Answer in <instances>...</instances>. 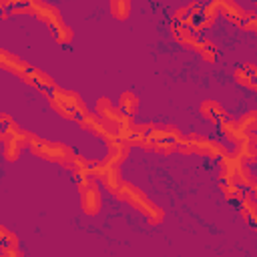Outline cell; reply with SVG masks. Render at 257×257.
Wrapping results in <instances>:
<instances>
[{
  "label": "cell",
  "mask_w": 257,
  "mask_h": 257,
  "mask_svg": "<svg viewBox=\"0 0 257 257\" xmlns=\"http://www.w3.org/2000/svg\"><path fill=\"white\" fill-rule=\"evenodd\" d=\"M183 139H185V135L173 124L149 122V124L135 126L131 147H141V149L157 153V155H173V153H179Z\"/></svg>",
  "instance_id": "6da1fadb"
},
{
  "label": "cell",
  "mask_w": 257,
  "mask_h": 257,
  "mask_svg": "<svg viewBox=\"0 0 257 257\" xmlns=\"http://www.w3.org/2000/svg\"><path fill=\"white\" fill-rule=\"evenodd\" d=\"M0 66H2L6 72H10V74H14L16 78H20L22 82H26L28 86L40 90L42 94H44L46 90H50V88L56 86V82H54V78H52L50 74H46L44 70L32 66L30 62L22 60L20 56H16V54H12V52H8V50H2V52H0Z\"/></svg>",
  "instance_id": "7a4b0ae2"
},
{
  "label": "cell",
  "mask_w": 257,
  "mask_h": 257,
  "mask_svg": "<svg viewBox=\"0 0 257 257\" xmlns=\"http://www.w3.org/2000/svg\"><path fill=\"white\" fill-rule=\"evenodd\" d=\"M114 197L122 203H126L128 207H133L137 213H141L145 217V221L149 225H161L163 219H165V211L143 191L139 189L137 185L128 183V181H122L120 189L114 193Z\"/></svg>",
  "instance_id": "3957f363"
},
{
  "label": "cell",
  "mask_w": 257,
  "mask_h": 257,
  "mask_svg": "<svg viewBox=\"0 0 257 257\" xmlns=\"http://www.w3.org/2000/svg\"><path fill=\"white\" fill-rule=\"evenodd\" d=\"M28 151L38 157V159H44L48 163H56L68 171L74 169L76 161H78V153L74 149H70L68 145H62V143H56V141H48V139H42L38 135H32L30 133V139H28Z\"/></svg>",
  "instance_id": "277c9868"
},
{
  "label": "cell",
  "mask_w": 257,
  "mask_h": 257,
  "mask_svg": "<svg viewBox=\"0 0 257 257\" xmlns=\"http://www.w3.org/2000/svg\"><path fill=\"white\" fill-rule=\"evenodd\" d=\"M30 14L36 16L40 22H44L50 28V36H52V40L56 44L68 46L72 42V38H74L72 28L68 24H64L62 14H60V10L54 4H50L46 0H34L32 8H30Z\"/></svg>",
  "instance_id": "5b68a950"
},
{
  "label": "cell",
  "mask_w": 257,
  "mask_h": 257,
  "mask_svg": "<svg viewBox=\"0 0 257 257\" xmlns=\"http://www.w3.org/2000/svg\"><path fill=\"white\" fill-rule=\"evenodd\" d=\"M44 96H46V100L50 102V106L54 108V112H58L60 116H64L66 120H72V122H76V124L90 112L88 106L84 104V100H82L76 92L66 90V88H60L58 84H56L54 88L46 90Z\"/></svg>",
  "instance_id": "8992f818"
},
{
  "label": "cell",
  "mask_w": 257,
  "mask_h": 257,
  "mask_svg": "<svg viewBox=\"0 0 257 257\" xmlns=\"http://www.w3.org/2000/svg\"><path fill=\"white\" fill-rule=\"evenodd\" d=\"M219 16V6H217V0H209L207 4H187L183 8H179L175 14H173V20L195 30V32H203L207 28L213 26V22L217 20Z\"/></svg>",
  "instance_id": "52a82bcc"
},
{
  "label": "cell",
  "mask_w": 257,
  "mask_h": 257,
  "mask_svg": "<svg viewBox=\"0 0 257 257\" xmlns=\"http://www.w3.org/2000/svg\"><path fill=\"white\" fill-rule=\"evenodd\" d=\"M30 133L24 131L10 114L0 116V141H2V157L8 163H14L24 149H28Z\"/></svg>",
  "instance_id": "ba28073f"
},
{
  "label": "cell",
  "mask_w": 257,
  "mask_h": 257,
  "mask_svg": "<svg viewBox=\"0 0 257 257\" xmlns=\"http://www.w3.org/2000/svg\"><path fill=\"white\" fill-rule=\"evenodd\" d=\"M72 179L78 187V195H80V205H82V213L92 217L100 211V203H102V193H100V185L98 179L90 175L88 169L84 171H74Z\"/></svg>",
  "instance_id": "9c48e42d"
},
{
  "label": "cell",
  "mask_w": 257,
  "mask_h": 257,
  "mask_svg": "<svg viewBox=\"0 0 257 257\" xmlns=\"http://www.w3.org/2000/svg\"><path fill=\"white\" fill-rule=\"evenodd\" d=\"M179 153H183V155H201V157H209V159L217 161L223 155H227L229 149L223 143L215 141V139L203 137L199 133H191V135H185Z\"/></svg>",
  "instance_id": "30bf717a"
},
{
  "label": "cell",
  "mask_w": 257,
  "mask_h": 257,
  "mask_svg": "<svg viewBox=\"0 0 257 257\" xmlns=\"http://www.w3.org/2000/svg\"><path fill=\"white\" fill-rule=\"evenodd\" d=\"M217 163H219V167H221V179H225V181H231V183H235V185H241V187H249V183H251V179H253V175H251V171H249V167H247V163H243L239 157H235L231 151L227 153V155H223L221 159H217Z\"/></svg>",
  "instance_id": "8fae6325"
},
{
  "label": "cell",
  "mask_w": 257,
  "mask_h": 257,
  "mask_svg": "<svg viewBox=\"0 0 257 257\" xmlns=\"http://www.w3.org/2000/svg\"><path fill=\"white\" fill-rule=\"evenodd\" d=\"M217 6H219V14H223L225 20H229L237 28L255 32V28H257V10L255 12L245 10L235 0H217Z\"/></svg>",
  "instance_id": "7c38bea8"
},
{
  "label": "cell",
  "mask_w": 257,
  "mask_h": 257,
  "mask_svg": "<svg viewBox=\"0 0 257 257\" xmlns=\"http://www.w3.org/2000/svg\"><path fill=\"white\" fill-rule=\"evenodd\" d=\"M233 145V155L239 157L243 163H255L257 161V135L255 133H243L237 141L231 143Z\"/></svg>",
  "instance_id": "4fadbf2b"
},
{
  "label": "cell",
  "mask_w": 257,
  "mask_h": 257,
  "mask_svg": "<svg viewBox=\"0 0 257 257\" xmlns=\"http://www.w3.org/2000/svg\"><path fill=\"white\" fill-rule=\"evenodd\" d=\"M171 32H173V38H175L183 48L193 50V52L199 50V44H201V40H203V38L199 36V32H195V30H191V28H187V26L175 22V20H173V24H171Z\"/></svg>",
  "instance_id": "5bb4252c"
},
{
  "label": "cell",
  "mask_w": 257,
  "mask_h": 257,
  "mask_svg": "<svg viewBox=\"0 0 257 257\" xmlns=\"http://www.w3.org/2000/svg\"><path fill=\"white\" fill-rule=\"evenodd\" d=\"M233 78L237 84L245 86V88H251V90H257V64H241L235 68L233 72Z\"/></svg>",
  "instance_id": "9a60e30c"
},
{
  "label": "cell",
  "mask_w": 257,
  "mask_h": 257,
  "mask_svg": "<svg viewBox=\"0 0 257 257\" xmlns=\"http://www.w3.org/2000/svg\"><path fill=\"white\" fill-rule=\"evenodd\" d=\"M199 112H201V116H203L205 120H209V122L215 124V126H217V122H219L223 116H227V110H225L217 100H211V98H207V100L201 102Z\"/></svg>",
  "instance_id": "2e32d148"
},
{
  "label": "cell",
  "mask_w": 257,
  "mask_h": 257,
  "mask_svg": "<svg viewBox=\"0 0 257 257\" xmlns=\"http://www.w3.org/2000/svg\"><path fill=\"white\" fill-rule=\"evenodd\" d=\"M219 187H221L225 199H227L229 203H233V205H239V203L249 195V189H245V187H241V185H235V183H231V181H225V179L219 181Z\"/></svg>",
  "instance_id": "e0dca14e"
},
{
  "label": "cell",
  "mask_w": 257,
  "mask_h": 257,
  "mask_svg": "<svg viewBox=\"0 0 257 257\" xmlns=\"http://www.w3.org/2000/svg\"><path fill=\"white\" fill-rule=\"evenodd\" d=\"M237 207H239V213H241L243 221H245L253 231H257V201L251 197V193H249Z\"/></svg>",
  "instance_id": "ac0fdd59"
},
{
  "label": "cell",
  "mask_w": 257,
  "mask_h": 257,
  "mask_svg": "<svg viewBox=\"0 0 257 257\" xmlns=\"http://www.w3.org/2000/svg\"><path fill=\"white\" fill-rule=\"evenodd\" d=\"M34 0H2L0 2V10H2V18H10L14 14H24L30 12Z\"/></svg>",
  "instance_id": "d6986e66"
},
{
  "label": "cell",
  "mask_w": 257,
  "mask_h": 257,
  "mask_svg": "<svg viewBox=\"0 0 257 257\" xmlns=\"http://www.w3.org/2000/svg\"><path fill=\"white\" fill-rule=\"evenodd\" d=\"M0 255H20V251H18V237L12 235L6 227L0 229Z\"/></svg>",
  "instance_id": "ffe728a7"
},
{
  "label": "cell",
  "mask_w": 257,
  "mask_h": 257,
  "mask_svg": "<svg viewBox=\"0 0 257 257\" xmlns=\"http://www.w3.org/2000/svg\"><path fill=\"white\" fill-rule=\"evenodd\" d=\"M118 108L128 114V116H135V112L139 110V96L133 92V90H124L120 96H118Z\"/></svg>",
  "instance_id": "44dd1931"
},
{
  "label": "cell",
  "mask_w": 257,
  "mask_h": 257,
  "mask_svg": "<svg viewBox=\"0 0 257 257\" xmlns=\"http://www.w3.org/2000/svg\"><path fill=\"white\" fill-rule=\"evenodd\" d=\"M131 6H133V0H108V8H110V14L118 20H124L128 18L131 14Z\"/></svg>",
  "instance_id": "7402d4cb"
},
{
  "label": "cell",
  "mask_w": 257,
  "mask_h": 257,
  "mask_svg": "<svg viewBox=\"0 0 257 257\" xmlns=\"http://www.w3.org/2000/svg\"><path fill=\"white\" fill-rule=\"evenodd\" d=\"M197 54H199L205 62H215V60H217V56H219V50H217V46H215L211 40L203 38V40H201V44H199Z\"/></svg>",
  "instance_id": "603a6c76"
},
{
  "label": "cell",
  "mask_w": 257,
  "mask_h": 257,
  "mask_svg": "<svg viewBox=\"0 0 257 257\" xmlns=\"http://www.w3.org/2000/svg\"><path fill=\"white\" fill-rule=\"evenodd\" d=\"M247 189H249V193H251V197H253V199L257 201V179H255V177L251 179V183H249V187H247Z\"/></svg>",
  "instance_id": "cb8c5ba5"
},
{
  "label": "cell",
  "mask_w": 257,
  "mask_h": 257,
  "mask_svg": "<svg viewBox=\"0 0 257 257\" xmlns=\"http://www.w3.org/2000/svg\"><path fill=\"white\" fill-rule=\"evenodd\" d=\"M255 116H257V108H255Z\"/></svg>",
  "instance_id": "d4e9b609"
},
{
  "label": "cell",
  "mask_w": 257,
  "mask_h": 257,
  "mask_svg": "<svg viewBox=\"0 0 257 257\" xmlns=\"http://www.w3.org/2000/svg\"><path fill=\"white\" fill-rule=\"evenodd\" d=\"M255 34H257V28H255Z\"/></svg>",
  "instance_id": "484cf974"
}]
</instances>
